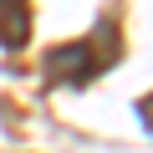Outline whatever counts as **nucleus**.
Instances as JSON below:
<instances>
[{"label": "nucleus", "mask_w": 153, "mask_h": 153, "mask_svg": "<svg viewBox=\"0 0 153 153\" xmlns=\"http://www.w3.org/2000/svg\"><path fill=\"white\" fill-rule=\"evenodd\" d=\"M31 36V10L26 0H0V46H21Z\"/></svg>", "instance_id": "obj_1"}]
</instances>
